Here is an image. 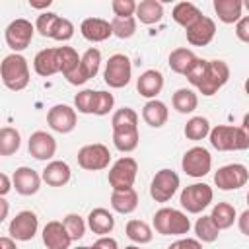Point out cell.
I'll return each instance as SVG.
<instances>
[{
  "label": "cell",
  "mask_w": 249,
  "mask_h": 249,
  "mask_svg": "<svg viewBox=\"0 0 249 249\" xmlns=\"http://www.w3.org/2000/svg\"><path fill=\"white\" fill-rule=\"evenodd\" d=\"M0 78L10 91H21L29 84V64L27 58L19 53L4 56L0 62Z\"/></svg>",
  "instance_id": "6da1fadb"
},
{
  "label": "cell",
  "mask_w": 249,
  "mask_h": 249,
  "mask_svg": "<svg viewBox=\"0 0 249 249\" xmlns=\"http://www.w3.org/2000/svg\"><path fill=\"white\" fill-rule=\"evenodd\" d=\"M152 226L160 235H185L191 230V220L187 218L185 212L169 206H161L156 210L152 218Z\"/></svg>",
  "instance_id": "7a4b0ae2"
},
{
  "label": "cell",
  "mask_w": 249,
  "mask_h": 249,
  "mask_svg": "<svg viewBox=\"0 0 249 249\" xmlns=\"http://www.w3.org/2000/svg\"><path fill=\"white\" fill-rule=\"evenodd\" d=\"M136 173H138V161L130 156H123L109 167L107 181L113 191H126L132 189L136 181Z\"/></svg>",
  "instance_id": "3957f363"
},
{
  "label": "cell",
  "mask_w": 249,
  "mask_h": 249,
  "mask_svg": "<svg viewBox=\"0 0 249 249\" xmlns=\"http://www.w3.org/2000/svg\"><path fill=\"white\" fill-rule=\"evenodd\" d=\"M132 78V64H130V58L123 53H117V54H111L107 64H105V70H103V80L109 88L113 89H121L124 88Z\"/></svg>",
  "instance_id": "277c9868"
},
{
  "label": "cell",
  "mask_w": 249,
  "mask_h": 249,
  "mask_svg": "<svg viewBox=\"0 0 249 249\" xmlns=\"http://www.w3.org/2000/svg\"><path fill=\"white\" fill-rule=\"evenodd\" d=\"M212 198H214V191H212L210 185H206V183H193V185H187L181 191L179 202H181V206L189 214H200L204 208L210 206Z\"/></svg>",
  "instance_id": "5b68a950"
},
{
  "label": "cell",
  "mask_w": 249,
  "mask_h": 249,
  "mask_svg": "<svg viewBox=\"0 0 249 249\" xmlns=\"http://www.w3.org/2000/svg\"><path fill=\"white\" fill-rule=\"evenodd\" d=\"M228 80H230V66L224 60L214 58V60H208L206 74H204V78H202V82L198 84L196 89L202 95L210 97V95L218 93V89H222L228 84Z\"/></svg>",
  "instance_id": "8992f818"
},
{
  "label": "cell",
  "mask_w": 249,
  "mask_h": 249,
  "mask_svg": "<svg viewBox=\"0 0 249 249\" xmlns=\"http://www.w3.org/2000/svg\"><path fill=\"white\" fill-rule=\"evenodd\" d=\"M181 169L195 179H200L210 173L212 169V156L204 146H193L183 154Z\"/></svg>",
  "instance_id": "52a82bcc"
},
{
  "label": "cell",
  "mask_w": 249,
  "mask_h": 249,
  "mask_svg": "<svg viewBox=\"0 0 249 249\" xmlns=\"http://www.w3.org/2000/svg\"><path fill=\"white\" fill-rule=\"evenodd\" d=\"M33 33H35V25L25 18H18L8 23L4 31V39H6V45L14 53H21L31 45Z\"/></svg>",
  "instance_id": "ba28073f"
},
{
  "label": "cell",
  "mask_w": 249,
  "mask_h": 249,
  "mask_svg": "<svg viewBox=\"0 0 249 249\" xmlns=\"http://www.w3.org/2000/svg\"><path fill=\"white\" fill-rule=\"evenodd\" d=\"M111 163V152L105 144H86L78 150V165L86 171H101Z\"/></svg>",
  "instance_id": "9c48e42d"
},
{
  "label": "cell",
  "mask_w": 249,
  "mask_h": 249,
  "mask_svg": "<svg viewBox=\"0 0 249 249\" xmlns=\"http://www.w3.org/2000/svg\"><path fill=\"white\" fill-rule=\"evenodd\" d=\"M179 175L173 171V169H160L156 171V175L152 177V183H150V196L156 200V202H167L173 198V195L177 193L179 189Z\"/></svg>",
  "instance_id": "30bf717a"
},
{
  "label": "cell",
  "mask_w": 249,
  "mask_h": 249,
  "mask_svg": "<svg viewBox=\"0 0 249 249\" xmlns=\"http://www.w3.org/2000/svg\"><path fill=\"white\" fill-rule=\"evenodd\" d=\"M99 66H101V51L95 49V47H89L80 56V62H78L76 70L70 72L66 76V80L72 86H82V84H86L88 80H91L99 72Z\"/></svg>",
  "instance_id": "8fae6325"
},
{
  "label": "cell",
  "mask_w": 249,
  "mask_h": 249,
  "mask_svg": "<svg viewBox=\"0 0 249 249\" xmlns=\"http://www.w3.org/2000/svg\"><path fill=\"white\" fill-rule=\"evenodd\" d=\"M247 181H249V171L243 163H228L214 173V183L220 191H237L245 187Z\"/></svg>",
  "instance_id": "7c38bea8"
},
{
  "label": "cell",
  "mask_w": 249,
  "mask_h": 249,
  "mask_svg": "<svg viewBox=\"0 0 249 249\" xmlns=\"http://www.w3.org/2000/svg\"><path fill=\"white\" fill-rule=\"evenodd\" d=\"M37 230H39V218L31 210L18 212L12 218L10 226H8V233H10V237L14 241H29V239H33Z\"/></svg>",
  "instance_id": "4fadbf2b"
},
{
  "label": "cell",
  "mask_w": 249,
  "mask_h": 249,
  "mask_svg": "<svg viewBox=\"0 0 249 249\" xmlns=\"http://www.w3.org/2000/svg\"><path fill=\"white\" fill-rule=\"evenodd\" d=\"M76 123H78V115H76V109H72L70 105L58 103V105H53L47 113V124L54 132L68 134L76 128Z\"/></svg>",
  "instance_id": "5bb4252c"
},
{
  "label": "cell",
  "mask_w": 249,
  "mask_h": 249,
  "mask_svg": "<svg viewBox=\"0 0 249 249\" xmlns=\"http://www.w3.org/2000/svg\"><path fill=\"white\" fill-rule=\"evenodd\" d=\"M27 150L35 160L47 161L53 160V156L56 154V140L47 130H35L27 140Z\"/></svg>",
  "instance_id": "9a60e30c"
},
{
  "label": "cell",
  "mask_w": 249,
  "mask_h": 249,
  "mask_svg": "<svg viewBox=\"0 0 249 249\" xmlns=\"http://www.w3.org/2000/svg\"><path fill=\"white\" fill-rule=\"evenodd\" d=\"M185 35H187L189 45H193V47H206L208 43H212V39L216 35V23H214L212 18L202 14L191 27L185 29Z\"/></svg>",
  "instance_id": "2e32d148"
},
{
  "label": "cell",
  "mask_w": 249,
  "mask_h": 249,
  "mask_svg": "<svg viewBox=\"0 0 249 249\" xmlns=\"http://www.w3.org/2000/svg\"><path fill=\"white\" fill-rule=\"evenodd\" d=\"M210 144L214 150L218 152H239V144H237V126L231 124H216L210 128L208 132Z\"/></svg>",
  "instance_id": "e0dca14e"
},
{
  "label": "cell",
  "mask_w": 249,
  "mask_h": 249,
  "mask_svg": "<svg viewBox=\"0 0 249 249\" xmlns=\"http://www.w3.org/2000/svg\"><path fill=\"white\" fill-rule=\"evenodd\" d=\"M41 181L43 179L35 169L21 165L12 175V189H16V193H19L21 196H31L41 189Z\"/></svg>",
  "instance_id": "ac0fdd59"
},
{
  "label": "cell",
  "mask_w": 249,
  "mask_h": 249,
  "mask_svg": "<svg viewBox=\"0 0 249 249\" xmlns=\"http://www.w3.org/2000/svg\"><path fill=\"white\" fill-rule=\"evenodd\" d=\"M41 237H43V243L47 249H70V245H72L70 235L66 233L62 222H58V220L47 222Z\"/></svg>",
  "instance_id": "d6986e66"
},
{
  "label": "cell",
  "mask_w": 249,
  "mask_h": 249,
  "mask_svg": "<svg viewBox=\"0 0 249 249\" xmlns=\"http://www.w3.org/2000/svg\"><path fill=\"white\" fill-rule=\"evenodd\" d=\"M80 33L89 43H101V41H107L113 35L111 33V23L103 18H86L80 23Z\"/></svg>",
  "instance_id": "ffe728a7"
},
{
  "label": "cell",
  "mask_w": 249,
  "mask_h": 249,
  "mask_svg": "<svg viewBox=\"0 0 249 249\" xmlns=\"http://www.w3.org/2000/svg\"><path fill=\"white\" fill-rule=\"evenodd\" d=\"M136 89L148 101L156 99L158 93L163 89V74L160 70H156V68H150V70L142 72L138 76V80H136Z\"/></svg>",
  "instance_id": "44dd1931"
},
{
  "label": "cell",
  "mask_w": 249,
  "mask_h": 249,
  "mask_svg": "<svg viewBox=\"0 0 249 249\" xmlns=\"http://www.w3.org/2000/svg\"><path fill=\"white\" fill-rule=\"evenodd\" d=\"M72 177L70 165L62 160H51L45 169L41 171V179L49 185V187H64Z\"/></svg>",
  "instance_id": "7402d4cb"
},
{
  "label": "cell",
  "mask_w": 249,
  "mask_h": 249,
  "mask_svg": "<svg viewBox=\"0 0 249 249\" xmlns=\"http://www.w3.org/2000/svg\"><path fill=\"white\" fill-rule=\"evenodd\" d=\"M33 70L43 76V78H49V76H54L60 72V66H58V49L56 47H49V49H43L35 54L33 58Z\"/></svg>",
  "instance_id": "603a6c76"
},
{
  "label": "cell",
  "mask_w": 249,
  "mask_h": 249,
  "mask_svg": "<svg viewBox=\"0 0 249 249\" xmlns=\"http://www.w3.org/2000/svg\"><path fill=\"white\" fill-rule=\"evenodd\" d=\"M86 226L93 231V233H97L99 237L101 235H109L111 231H113V228H115V216L107 210V208H93L89 214H88V222H86Z\"/></svg>",
  "instance_id": "cb8c5ba5"
},
{
  "label": "cell",
  "mask_w": 249,
  "mask_h": 249,
  "mask_svg": "<svg viewBox=\"0 0 249 249\" xmlns=\"http://www.w3.org/2000/svg\"><path fill=\"white\" fill-rule=\"evenodd\" d=\"M169 117V109L163 101L160 99H150L146 101V105L142 107V119L146 124H150L152 128H161L167 123Z\"/></svg>",
  "instance_id": "d4e9b609"
},
{
  "label": "cell",
  "mask_w": 249,
  "mask_h": 249,
  "mask_svg": "<svg viewBox=\"0 0 249 249\" xmlns=\"http://www.w3.org/2000/svg\"><path fill=\"white\" fill-rule=\"evenodd\" d=\"M134 19H138L144 25H154L158 21H161L163 18V4L158 0H142L136 4V12H134Z\"/></svg>",
  "instance_id": "484cf974"
},
{
  "label": "cell",
  "mask_w": 249,
  "mask_h": 249,
  "mask_svg": "<svg viewBox=\"0 0 249 249\" xmlns=\"http://www.w3.org/2000/svg\"><path fill=\"white\" fill-rule=\"evenodd\" d=\"M111 208L119 214H130L138 208V193L134 189L113 191L111 193Z\"/></svg>",
  "instance_id": "4316f807"
},
{
  "label": "cell",
  "mask_w": 249,
  "mask_h": 249,
  "mask_svg": "<svg viewBox=\"0 0 249 249\" xmlns=\"http://www.w3.org/2000/svg\"><path fill=\"white\" fill-rule=\"evenodd\" d=\"M214 12L222 23H235L243 14V2L241 0H214Z\"/></svg>",
  "instance_id": "83f0119b"
},
{
  "label": "cell",
  "mask_w": 249,
  "mask_h": 249,
  "mask_svg": "<svg viewBox=\"0 0 249 249\" xmlns=\"http://www.w3.org/2000/svg\"><path fill=\"white\" fill-rule=\"evenodd\" d=\"M202 16V12L193 4V2H177L171 10V18L175 23H179L181 27H191L198 18Z\"/></svg>",
  "instance_id": "f1b7e54d"
},
{
  "label": "cell",
  "mask_w": 249,
  "mask_h": 249,
  "mask_svg": "<svg viewBox=\"0 0 249 249\" xmlns=\"http://www.w3.org/2000/svg\"><path fill=\"white\" fill-rule=\"evenodd\" d=\"M195 60H196V54H195L191 49L179 47V49H173V51L169 53L167 64H169V68H171L175 74H183V76H185V72L191 68V64H193Z\"/></svg>",
  "instance_id": "f546056e"
},
{
  "label": "cell",
  "mask_w": 249,
  "mask_h": 249,
  "mask_svg": "<svg viewBox=\"0 0 249 249\" xmlns=\"http://www.w3.org/2000/svg\"><path fill=\"white\" fill-rule=\"evenodd\" d=\"M171 105L177 113L189 115L198 107V95L189 88H179L171 97Z\"/></svg>",
  "instance_id": "4dcf8cb0"
},
{
  "label": "cell",
  "mask_w": 249,
  "mask_h": 249,
  "mask_svg": "<svg viewBox=\"0 0 249 249\" xmlns=\"http://www.w3.org/2000/svg\"><path fill=\"white\" fill-rule=\"evenodd\" d=\"M208 216L212 218V222L216 224V228L222 231V230H228V228H231L235 224L237 212H235L233 204H230V202H218V204H214V208H212V212Z\"/></svg>",
  "instance_id": "1f68e13d"
},
{
  "label": "cell",
  "mask_w": 249,
  "mask_h": 249,
  "mask_svg": "<svg viewBox=\"0 0 249 249\" xmlns=\"http://www.w3.org/2000/svg\"><path fill=\"white\" fill-rule=\"evenodd\" d=\"M124 233L126 237L136 243V245H146L152 241L154 233H152V228L144 222V220H128L126 226H124Z\"/></svg>",
  "instance_id": "d6a6232c"
},
{
  "label": "cell",
  "mask_w": 249,
  "mask_h": 249,
  "mask_svg": "<svg viewBox=\"0 0 249 249\" xmlns=\"http://www.w3.org/2000/svg\"><path fill=\"white\" fill-rule=\"evenodd\" d=\"M111 128H113V132L138 128V113L134 109H130V107L117 109L113 113V117H111Z\"/></svg>",
  "instance_id": "836d02e7"
},
{
  "label": "cell",
  "mask_w": 249,
  "mask_h": 249,
  "mask_svg": "<svg viewBox=\"0 0 249 249\" xmlns=\"http://www.w3.org/2000/svg\"><path fill=\"white\" fill-rule=\"evenodd\" d=\"M210 128H212V126H210V121H208L206 117H202V115H196V117H191V119L187 121L183 132H185V136H187L189 140L198 142V140H202V138L208 136Z\"/></svg>",
  "instance_id": "e575fe53"
},
{
  "label": "cell",
  "mask_w": 249,
  "mask_h": 249,
  "mask_svg": "<svg viewBox=\"0 0 249 249\" xmlns=\"http://www.w3.org/2000/svg\"><path fill=\"white\" fill-rule=\"evenodd\" d=\"M138 142H140V132H138V128L113 132V144H115V148H117L119 152H123V154L134 152V150L138 148Z\"/></svg>",
  "instance_id": "d590c367"
},
{
  "label": "cell",
  "mask_w": 249,
  "mask_h": 249,
  "mask_svg": "<svg viewBox=\"0 0 249 249\" xmlns=\"http://www.w3.org/2000/svg\"><path fill=\"white\" fill-rule=\"evenodd\" d=\"M195 233H196V239H198L200 243H212V241L218 239L220 230L216 228V224L212 222L210 216L202 214V216L196 218V222H195Z\"/></svg>",
  "instance_id": "8d00e7d4"
},
{
  "label": "cell",
  "mask_w": 249,
  "mask_h": 249,
  "mask_svg": "<svg viewBox=\"0 0 249 249\" xmlns=\"http://www.w3.org/2000/svg\"><path fill=\"white\" fill-rule=\"evenodd\" d=\"M21 146V136L14 126L0 128V156H14Z\"/></svg>",
  "instance_id": "74e56055"
},
{
  "label": "cell",
  "mask_w": 249,
  "mask_h": 249,
  "mask_svg": "<svg viewBox=\"0 0 249 249\" xmlns=\"http://www.w3.org/2000/svg\"><path fill=\"white\" fill-rule=\"evenodd\" d=\"M62 226H64V230H66V233L70 235V239L72 241H78V239H82L84 235H86V220L80 216V214H76V212H70V214H66L64 218H62Z\"/></svg>",
  "instance_id": "f35d334b"
},
{
  "label": "cell",
  "mask_w": 249,
  "mask_h": 249,
  "mask_svg": "<svg viewBox=\"0 0 249 249\" xmlns=\"http://www.w3.org/2000/svg\"><path fill=\"white\" fill-rule=\"evenodd\" d=\"M58 49V66H60V74L66 78L70 72L76 70L78 62H80V56L76 53V49L72 47H56Z\"/></svg>",
  "instance_id": "ab89813d"
},
{
  "label": "cell",
  "mask_w": 249,
  "mask_h": 249,
  "mask_svg": "<svg viewBox=\"0 0 249 249\" xmlns=\"http://www.w3.org/2000/svg\"><path fill=\"white\" fill-rule=\"evenodd\" d=\"M109 23H111V33L119 39H130L136 33L134 18H113Z\"/></svg>",
  "instance_id": "60d3db41"
},
{
  "label": "cell",
  "mask_w": 249,
  "mask_h": 249,
  "mask_svg": "<svg viewBox=\"0 0 249 249\" xmlns=\"http://www.w3.org/2000/svg\"><path fill=\"white\" fill-rule=\"evenodd\" d=\"M113 105H115L113 93L99 89V91L93 93V109H91V115H97V117L109 115L113 111Z\"/></svg>",
  "instance_id": "b9f144b4"
},
{
  "label": "cell",
  "mask_w": 249,
  "mask_h": 249,
  "mask_svg": "<svg viewBox=\"0 0 249 249\" xmlns=\"http://www.w3.org/2000/svg\"><path fill=\"white\" fill-rule=\"evenodd\" d=\"M72 37H74V23L70 19L58 16V19H56V23H54V27L51 31V39L60 41V43H66Z\"/></svg>",
  "instance_id": "7bdbcfd3"
},
{
  "label": "cell",
  "mask_w": 249,
  "mask_h": 249,
  "mask_svg": "<svg viewBox=\"0 0 249 249\" xmlns=\"http://www.w3.org/2000/svg\"><path fill=\"white\" fill-rule=\"evenodd\" d=\"M56 19H58V14H54V12H41L37 16V21H35V31H39L43 37H51V31H53Z\"/></svg>",
  "instance_id": "ee69618b"
},
{
  "label": "cell",
  "mask_w": 249,
  "mask_h": 249,
  "mask_svg": "<svg viewBox=\"0 0 249 249\" xmlns=\"http://www.w3.org/2000/svg\"><path fill=\"white\" fill-rule=\"evenodd\" d=\"M206 64H208V60L196 56V60H195V62L191 64V68L185 72V78L189 80V84H193L195 88H198V84L202 82V78H204V74H206Z\"/></svg>",
  "instance_id": "f6af8a7d"
},
{
  "label": "cell",
  "mask_w": 249,
  "mask_h": 249,
  "mask_svg": "<svg viewBox=\"0 0 249 249\" xmlns=\"http://www.w3.org/2000/svg\"><path fill=\"white\" fill-rule=\"evenodd\" d=\"M93 89H82L74 95V107L78 113H84V115H91V109H93Z\"/></svg>",
  "instance_id": "bcb514c9"
},
{
  "label": "cell",
  "mask_w": 249,
  "mask_h": 249,
  "mask_svg": "<svg viewBox=\"0 0 249 249\" xmlns=\"http://www.w3.org/2000/svg\"><path fill=\"white\" fill-rule=\"evenodd\" d=\"M111 10H113L115 18H134L136 2L134 0H113Z\"/></svg>",
  "instance_id": "7dc6e473"
},
{
  "label": "cell",
  "mask_w": 249,
  "mask_h": 249,
  "mask_svg": "<svg viewBox=\"0 0 249 249\" xmlns=\"http://www.w3.org/2000/svg\"><path fill=\"white\" fill-rule=\"evenodd\" d=\"M237 144H239V152L249 148V117L245 115L241 124L237 126Z\"/></svg>",
  "instance_id": "c3c4849f"
},
{
  "label": "cell",
  "mask_w": 249,
  "mask_h": 249,
  "mask_svg": "<svg viewBox=\"0 0 249 249\" xmlns=\"http://www.w3.org/2000/svg\"><path fill=\"white\" fill-rule=\"evenodd\" d=\"M235 37L241 43H249V16H241L235 21Z\"/></svg>",
  "instance_id": "681fc988"
},
{
  "label": "cell",
  "mask_w": 249,
  "mask_h": 249,
  "mask_svg": "<svg viewBox=\"0 0 249 249\" xmlns=\"http://www.w3.org/2000/svg\"><path fill=\"white\" fill-rule=\"evenodd\" d=\"M167 249H202V243L195 237H179Z\"/></svg>",
  "instance_id": "f907efd6"
},
{
  "label": "cell",
  "mask_w": 249,
  "mask_h": 249,
  "mask_svg": "<svg viewBox=\"0 0 249 249\" xmlns=\"http://www.w3.org/2000/svg\"><path fill=\"white\" fill-rule=\"evenodd\" d=\"M91 249H119V243L111 235H101L99 239H95V243L91 245Z\"/></svg>",
  "instance_id": "816d5d0a"
},
{
  "label": "cell",
  "mask_w": 249,
  "mask_h": 249,
  "mask_svg": "<svg viewBox=\"0 0 249 249\" xmlns=\"http://www.w3.org/2000/svg\"><path fill=\"white\" fill-rule=\"evenodd\" d=\"M235 222H237V226H239V231H241L243 235H249V210H243V212L239 214V218H235Z\"/></svg>",
  "instance_id": "f5cc1de1"
},
{
  "label": "cell",
  "mask_w": 249,
  "mask_h": 249,
  "mask_svg": "<svg viewBox=\"0 0 249 249\" xmlns=\"http://www.w3.org/2000/svg\"><path fill=\"white\" fill-rule=\"evenodd\" d=\"M12 191V179L0 171V196H6Z\"/></svg>",
  "instance_id": "db71d44e"
},
{
  "label": "cell",
  "mask_w": 249,
  "mask_h": 249,
  "mask_svg": "<svg viewBox=\"0 0 249 249\" xmlns=\"http://www.w3.org/2000/svg\"><path fill=\"white\" fill-rule=\"evenodd\" d=\"M53 4V0H29V8L33 10H47Z\"/></svg>",
  "instance_id": "11a10c76"
},
{
  "label": "cell",
  "mask_w": 249,
  "mask_h": 249,
  "mask_svg": "<svg viewBox=\"0 0 249 249\" xmlns=\"http://www.w3.org/2000/svg\"><path fill=\"white\" fill-rule=\"evenodd\" d=\"M8 212H10V204H8V200L4 196H0V224L8 218Z\"/></svg>",
  "instance_id": "9f6ffc18"
},
{
  "label": "cell",
  "mask_w": 249,
  "mask_h": 249,
  "mask_svg": "<svg viewBox=\"0 0 249 249\" xmlns=\"http://www.w3.org/2000/svg\"><path fill=\"white\" fill-rule=\"evenodd\" d=\"M0 249H18V245L10 235H4L0 237Z\"/></svg>",
  "instance_id": "6f0895ef"
},
{
  "label": "cell",
  "mask_w": 249,
  "mask_h": 249,
  "mask_svg": "<svg viewBox=\"0 0 249 249\" xmlns=\"http://www.w3.org/2000/svg\"><path fill=\"white\" fill-rule=\"evenodd\" d=\"M124 249H140V245H126Z\"/></svg>",
  "instance_id": "680465c9"
},
{
  "label": "cell",
  "mask_w": 249,
  "mask_h": 249,
  "mask_svg": "<svg viewBox=\"0 0 249 249\" xmlns=\"http://www.w3.org/2000/svg\"><path fill=\"white\" fill-rule=\"evenodd\" d=\"M74 249H91V247H88V245H80V247H74Z\"/></svg>",
  "instance_id": "91938a15"
}]
</instances>
